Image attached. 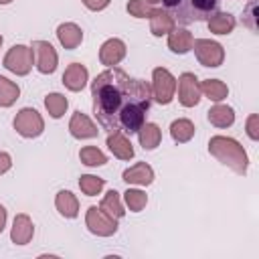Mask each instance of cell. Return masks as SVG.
Returning a JSON list of instances; mask_svg holds the SVG:
<instances>
[{
	"label": "cell",
	"instance_id": "ba28073f",
	"mask_svg": "<svg viewBox=\"0 0 259 259\" xmlns=\"http://www.w3.org/2000/svg\"><path fill=\"white\" fill-rule=\"evenodd\" d=\"M85 79H87V71H85V67H81V65H71L69 69H67V73L63 75V81H65V85L69 87V89H81L83 85H85Z\"/></svg>",
	"mask_w": 259,
	"mask_h": 259
},
{
	"label": "cell",
	"instance_id": "3957f363",
	"mask_svg": "<svg viewBox=\"0 0 259 259\" xmlns=\"http://www.w3.org/2000/svg\"><path fill=\"white\" fill-rule=\"evenodd\" d=\"M14 127L22 134V136H38L40 130H42V121L40 117L36 115L34 109H22L18 113V117L14 119Z\"/></svg>",
	"mask_w": 259,
	"mask_h": 259
},
{
	"label": "cell",
	"instance_id": "2e32d148",
	"mask_svg": "<svg viewBox=\"0 0 259 259\" xmlns=\"http://www.w3.org/2000/svg\"><path fill=\"white\" fill-rule=\"evenodd\" d=\"M208 119L214 123V125H229V123H233V109L231 107H214V109H210L208 111Z\"/></svg>",
	"mask_w": 259,
	"mask_h": 259
},
{
	"label": "cell",
	"instance_id": "6da1fadb",
	"mask_svg": "<svg viewBox=\"0 0 259 259\" xmlns=\"http://www.w3.org/2000/svg\"><path fill=\"white\" fill-rule=\"evenodd\" d=\"M93 113L107 132L136 134L150 109L152 91L146 81L132 79L121 69L99 73L91 85Z\"/></svg>",
	"mask_w": 259,
	"mask_h": 259
},
{
	"label": "cell",
	"instance_id": "f1b7e54d",
	"mask_svg": "<svg viewBox=\"0 0 259 259\" xmlns=\"http://www.w3.org/2000/svg\"><path fill=\"white\" fill-rule=\"evenodd\" d=\"M4 219H6V212H4V208L0 206V231H2V225H4Z\"/></svg>",
	"mask_w": 259,
	"mask_h": 259
},
{
	"label": "cell",
	"instance_id": "8992f818",
	"mask_svg": "<svg viewBox=\"0 0 259 259\" xmlns=\"http://www.w3.org/2000/svg\"><path fill=\"white\" fill-rule=\"evenodd\" d=\"M30 61H32V57H30V53L26 51V47H12V51L8 53V57H6V67L10 69V71H14V73H26L28 71V67H30Z\"/></svg>",
	"mask_w": 259,
	"mask_h": 259
},
{
	"label": "cell",
	"instance_id": "4fadbf2b",
	"mask_svg": "<svg viewBox=\"0 0 259 259\" xmlns=\"http://www.w3.org/2000/svg\"><path fill=\"white\" fill-rule=\"evenodd\" d=\"M138 132H140V142H142V146H144L146 150H152V148L158 146V140H160V130H158V125L146 123V125H142Z\"/></svg>",
	"mask_w": 259,
	"mask_h": 259
},
{
	"label": "cell",
	"instance_id": "7402d4cb",
	"mask_svg": "<svg viewBox=\"0 0 259 259\" xmlns=\"http://www.w3.org/2000/svg\"><path fill=\"white\" fill-rule=\"evenodd\" d=\"M170 47H172V51H176V53H186V51L190 49V36L180 30L178 34H172V36H170Z\"/></svg>",
	"mask_w": 259,
	"mask_h": 259
},
{
	"label": "cell",
	"instance_id": "f546056e",
	"mask_svg": "<svg viewBox=\"0 0 259 259\" xmlns=\"http://www.w3.org/2000/svg\"><path fill=\"white\" fill-rule=\"evenodd\" d=\"M150 2H158V0H150Z\"/></svg>",
	"mask_w": 259,
	"mask_h": 259
},
{
	"label": "cell",
	"instance_id": "9c48e42d",
	"mask_svg": "<svg viewBox=\"0 0 259 259\" xmlns=\"http://www.w3.org/2000/svg\"><path fill=\"white\" fill-rule=\"evenodd\" d=\"M121 57H123V42H121V40L113 38V40H107V42L103 45V49H101V61H103L105 65H113V63H117Z\"/></svg>",
	"mask_w": 259,
	"mask_h": 259
},
{
	"label": "cell",
	"instance_id": "83f0119b",
	"mask_svg": "<svg viewBox=\"0 0 259 259\" xmlns=\"http://www.w3.org/2000/svg\"><path fill=\"white\" fill-rule=\"evenodd\" d=\"M89 8H93V10H99V8H103L105 4H107V0H83Z\"/></svg>",
	"mask_w": 259,
	"mask_h": 259
},
{
	"label": "cell",
	"instance_id": "5b68a950",
	"mask_svg": "<svg viewBox=\"0 0 259 259\" xmlns=\"http://www.w3.org/2000/svg\"><path fill=\"white\" fill-rule=\"evenodd\" d=\"M156 79V101L158 103H168L172 99V89H174V79L166 69H156L154 71Z\"/></svg>",
	"mask_w": 259,
	"mask_h": 259
},
{
	"label": "cell",
	"instance_id": "30bf717a",
	"mask_svg": "<svg viewBox=\"0 0 259 259\" xmlns=\"http://www.w3.org/2000/svg\"><path fill=\"white\" fill-rule=\"evenodd\" d=\"M71 134H73L75 138H91V136L97 134V130L91 125V121H89L85 115H81V113L77 111L75 117H73V121H71Z\"/></svg>",
	"mask_w": 259,
	"mask_h": 259
},
{
	"label": "cell",
	"instance_id": "d6986e66",
	"mask_svg": "<svg viewBox=\"0 0 259 259\" xmlns=\"http://www.w3.org/2000/svg\"><path fill=\"white\" fill-rule=\"evenodd\" d=\"M192 132H194V127L186 119H178V121L172 123V138L178 140V142H186L192 136Z\"/></svg>",
	"mask_w": 259,
	"mask_h": 259
},
{
	"label": "cell",
	"instance_id": "7c38bea8",
	"mask_svg": "<svg viewBox=\"0 0 259 259\" xmlns=\"http://www.w3.org/2000/svg\"><path fill=\"white\" fill-rule=\"evenodd\" d=\"M123 180L138 182V184H150L152 182V170L146 164H138L132 170H125L123 172Z\"/></svg>",
	"mask_w": 259,
	"mask_h": 259
},
{
	"label": "cell",
	"instance_id": "9a60e30c",
	"mask_svg": "<svg viewBox=\"0 0 259 259\" xmlns=\"http://www.w3.org/2000/svg\"><path fill=\"white\" fill-rule=\"evenodd\" d=\"M30 233H32V227H30L28 219H26V217H18V219L14 221V231H12V239H14L16 243L24 245V243L28 241Z\"/></svg>",
	"mask_w": 259,
	"mask_h": 259
},
{
	"label": "cell",
	"instance_id": "e0dca14e",
	"mask_svg": "<svg viewBox=\"0 0 259 259\" xmlns=\"http://www.w3.org/2000/svg\"><path fill=\"white\" fill-rule=\"evenodd\" d=\"M233 18H231V14H217V16H210V20H208V26L214 30V32H219V34H225V32H229L231 28H233Z\"/></svg>",
	"mask_w": 259,
	"mask_h": 259
},
{
	"label": "cell",
	"instance_id": "ffe728a7",
	"mask_svg": "<svg viewBox=\"0 0 259 259\" xmlns=\"http://www.w3.org/2000/svg\"><path fill=\"white\" fill-rule=\"evenodd\" d=\"M47 109L51 111L53 117H61L63 111L67 109V99L63 95H59V93H53V95L47 97Z\"/></svg>",
	"mask_w": 259,
	"mask_h": 259
},
{
	"label": "cell",
	"instance_id": "cb8c5ba5",
	"mask_svg": "<svg viewBox=\"0 0 259 259\" xmlns=\"http://www.w3.org/2000/svg\"><path fill=\"white\" fill-rule=\"evenodd\" d=\"M204 91H206L208 97L214 99V101H219V99H223V97L227 95V87H225L223 83H219V81H206V83H204Z\"/></svg>",
	"mask_w": 259,
	"mask_h": 259
},
{
	"label": "cell",
	"instance_id": "277c9868",
	"mask_svg": "<svg viewBox=\"0 0 259 259\" xmlns=\"http://www.w3.org/2000/svg\"><path fill=\"white\" fill-rule=\"evenodd\" d=\"M178 93H180V101L182 105H196L198 103V83H196V77L190 75V73H184L180 77V83H178Z\"/></svg>",
	"mask_w": 259,
	"mask_h": 259
},
{
	"label": "cell",
	"instance_id": "8fae6325",
	"mask_svg": "<svg viewBox=\"0 0 259 259\" xmlns=\"http://www.w3.org/2000/svg\"><path fill=\"white\" fill-rule=\"evenodd\" d=\"M107 146H109L111 152H115L119 158H132V156H134V150H132V146H130V142L125 140L123 134L113 132V136H109V140H107Z\"/></svg>",
	"mask_w": 259,
	"mask_h": 259
},
{
	"label": "cell",
	"instance_id": "7a4b0ae2",
	"mask_svg": "<svg viewBox=\"0 0 259 259\" xmlns=\"http://www.w3.org/2000/svg\"><path fill=\"white\" fill-rule=\"evenodd\" d=\"M162 2L178 24L208 20L219 6V0H162Z\"/></svg>",
	"mask_w": 259,
	"mask_h": 259
},
{
	"label": "cell",
	"instance_id": "ac0fdd59",
	"mask_svg": "<svg viewBox=\"0 0 259 259\" xmlns=\"http://www.w3.org/2000/svg\"><path fill=\"white\" fill-rule=\"evenodd\" d=\"M18 95V87L12 85L8 79L0 77V105H10Z\"/></svg>",
	"mask_w": 259,
	"mask_h": 259
},
{
	"label": "cell",
	"instance_id": "4dcf8cb0",
	"mask_svg": "<svg viewBox=\"0 0 259 259\" xmlns=\"http://www.w3.org/2000/svg\"><path fill=\"white\" fill-rule=\"evenodd\" d=\"M0 42H2V36H0Z\"/></svg>",
	"mask_w": 259,
	"mask_h": 259
},
{
	"label": "cell",
	"instance_id": "603a6c76",
	"mask_svg": "<svg viewBox=\"0 0 259 259\" xmlns=\"http://www.w3.org/2000/svg\"><path fill=\"white\" fill-rule=\"evenodd\" d=\"M81 160H83L85 164H89V166H99V164L105 162V156H103L97 148H85V150L81 152Z\"/></svg>",
	"mask_w": 259,
	"mask_h": 259
},
{
	"label": "cell",
	"instance_id": "d4e9b609",
	"mask_svg": "<svg viewBox=\"0 0 259 259\" xmlns=\"http://www.w3.org/2000/svg\"><path fill=\"white\" fill-rule=\"evenodd\" d=\"M81 188L91 196V194H95L101 186H103V180H99V178H95V176H81Z\"/></svg>",
	"mask_w": 259,
	"mask_h": 259
},
{
	"label": "cell",
	"instance_id": "484cf974",
	"mask_svg": "<svg viewBox=\"0 0 259 259\" xmlns=\"http://www.w3.org/2000/svg\"><path fill=\"white\" fill-rule=\"evenodd\" d=\"M125 200H127V204H130L134 210H140V208L144 206V202H146V196H144L142 192H138V190H127V192H125Z\"/></svg>",
	"mask_w": 259,
	"mask_h": 259
},
{
	"label": "cell",
	"instance_id": "4316f807",
	"mask_svg": "<svg viewBox=\"0 0 259 259\" xmlns=\"http://www.w3.org/2000/svg\"><path fill=\"white\" fill-rule=\"evenodd\" d=\"M127 10H130L132 14H136V16H150V14H154L148 6L144 8V6L140 4V0H132V2H130V6H127Z\"/></svg>",
	"mask_w": 259,
	"mask_h": 259
},
{
	"label": "cell",
	"instance_id": "44dd1931",
	"mask_svg": "<svg viewBox=\"0 0 259 259\" xmlns=\"http://www.w3.org/2000/svg\"><path fill=\"white\" fill-rule=\"evenodd\" d=\"M57 204H59L63 214H67V217L77 214V204H75V198L71 196V192H61L59 198H57Z\"/></svg>",
	"mask_w": 259,
	"mask_h": 259
},
{
	"label": "cell",
	"instance_id": "5bb4252c",
	"mask_svg": "<svg viewBox=\"0 0 259 259\" xmlns=\"http://www.w3.org/2000/svg\"><path fill=\"white\" fill-rule=\"evenodd\" d=\"M59 38L67 49H73L81 40V30L75 24H63V26H59Z\"/></svg>",
	"mask_w": 259,
	"mask_h": 259
},
{
	"label": "cell",
	"instance_id": "52a82bcc",
	"mask_svg": "<svg viewBox=\"0 0 259 259\" xmlns=\"http://www.w3.org/2000/svg\"><path fill=\"white\" fill-rule=\"evenodd\" d=\"M34 47H36V53H40L38 69L42 73H53L55 71V65H57V55H55L53 47L49 42H34Z\"/></svg>",
	"mask_w": 259,
	"mask_h": 259
}]
</instances>
